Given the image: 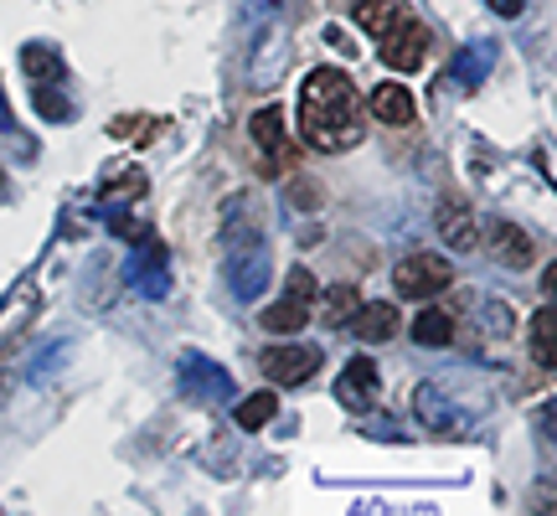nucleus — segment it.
Returning <instances> with one entry per match:
<instances>
[{
	"label": "nucleus",
	"mask_w": 557,
	"mask_h": 516,
	"mask_svg": "<svg viewBox=\"0 0 557 516\" xmlns=\"http://www.w3.org/2000/svg\"><path fill=\"white\" fill-rule=\"evenodd\" d=\"M295 201H299V207H310V201L320 207V186H295Z\"/></svg>",
	"instance_id": "nucleus-18"
},
{
	"label": "nucleus",
	"mask_w": 557,
	"mask_h": 516,
	"mask_svg": "<svg viewBox=\"0 0 557 516\" xmlns=\"http://www.w3.org/2000/svg\"><path fill=\"white\" fill-rule=\"evenodd\" d=\"M315 279H310V269L305 263H295L289 269V279H284V299H274V305H263L259 310V325L269 331V336H295V331H305L310 325V310H315Z\"/></svg>",
	"instance_id": "nucleus-2"
},
{
	"label": "nucleus",
	"mask_w": 557,
	"mask_h": 516,
	"mask_svg": "<svg viewBox=\"0 0 557 516\" xmlns=\"http://www.w3.org/2000/svg\"><path fill=\"white\" fill-rule=\"evenodd\" d=\"M21 62H26V67H37V73H32V78H58L62 73V62H58V52H47V47H26V52H21Z\"/></svg>",
	"instance_id": "nucleus-17"
},
{
	"label": "nucleus",
	"mask_w": 557,
	"mask_h": 516,
	"mask_svg": "<svg viewBox=\"0 0 557 516\" xmlns=\"http://www.w3.org/2000/svg\"><path fill=\"white\" fill-rule=\"evenodd\" d=\"M278 414V388H263V393H248L238 403V429H248V434H259V429H269Z\"/></svg>",
	"instance_id": "nucleus-15"
},
{
	"label": "nucleus",
	"mask_w": 557,
	"mask_h": 516,
	"mask_svg": "<svg viewBox=\"0 0 557 516\" xmlns=\"http://www.w3.org/2000/svg\"><path fill=\"white\" fill-rule=\"evenodd\" d=\"M248 135H253L259 150H269V156H278V160L295 156V150H289V139H284V109H278V103H263L259 114L248 120Z\"/></svg>",
	"instance_id": "nucleus-13"
},
{
	"label": "nucleus",
	"mask_w": 557,
	"mask_h": 516,
	"mask_svg": "<svg viewBox=\"0 0 557 516\" xmlns=\"http://www.w3.org/2000/svg\"><path fill=\"white\" fill-rule=\"evenodd\" d=\"M438 238H444V248L449 254H470L480 243V218H475V207H470V197H459V192H449V197L438 201Z\"/></svg>",
	"instance_id": "nucleus-6"
},
{
	"label": "nucleus",
	"mask_w": 557,
	"mask_h": 516,
	"mask_svg": "<svg viewBox=\"0 0 557 516\" xmlns=\"http://www.w3.org/2000/svg\"><path fill=\"white\" fill-rule=\"evenodd\" d=\"M299 139L320 150V156H341L357 150L367 139V99L357 94L351 73L341 67H315L299 83Z\"/></svg>",
	"instance_id": "nucleus-1"
},
{
	"label": "nucleus",
	"mask_w": 557,
	"mask_h": 516,
	"mask_svg": "<svg viewBox=\"0 0 557 516\" xmlns=\"http://www.w3.org/2000/svg\"><path fill=\"white\" fill-rule=\"evenodd\" d=\"M485 248H491V258H500L506 269H527L532 258H537V243H532V233L527 228H517V222L506 218H491L485 222Z\"/></svg>",
	"instance_id": "nucleus-8"
},
{
	"label": "nucleus",
	"mask_w": 557,
	"mask_h": 516,
	"mask_svg": "<svg viewBox=\"0 0 557 516\" xmlns=\"http://www.w3.org/2000/svg\"><path fill=\"white\" fill-rule=\"evenodd\" d=\"M553 331H557V316H553V305H542L537 316H532V325H527V346H532V361H537L542 372L557 361L553 352Z\"/></svg>",
	"instance_id": "nucleus-16"
},
{
	"label": "nucleus",
	"mask_w": 557,
	"mask_h": 516,
	"mask_svg": "<svg viewBox=\"0 0 557 516\" xmlns=\"http://www.w3.org/2000/svg\"><path fill=\"white\" fill-rule=\"evenodd\" d=\"M455 284V263L444 254H408L398 258V269H393V290H398V299H438L444 290Z\"/></svg>",
	"instance_id": "nucleus-3"
},
{
	"label": "nucleus",
	"mask_w": 557,
	"mask_h": 516,
	"mask_svg": "<svg viewBox=\"0 0 557 516\" xmlns=\"http://www.w3.org/2000/svg\"><path fill=\"white\" fill-rule=\"evenodd\" d=\"M377 393H382L377 361H372V357H351V361H346V372L336 378V403H341V408L367 414V408H377Z\"/></svg>",
	"instance_id": "nucleus-7"
},
{
	"label": "nucleus",
	"mask_w": 557,
	"mask_h": 516,
	"mask_svg": "<svg viewBox=\"0 0 557 516\" xmlns=\"http://www.w3.org/2000/svg\"><path fill=\"white\" fill-rule=\"evenodd\" d=\"M367 120H382V124H393V130H408V124L418 120L413 88H408V83H398V78L377 83V88L367 94Z\"/></svg>",
	"instance_id": "nucleus-9"
},
{
	"label": "nucleus",
	"mask_w": 557,
	"mask_h": 516,
	"mask_svg": "<svg viewBox=\"0 0 557 516\" xmlns=\"http://www.w3.org/2000/svg\"><path fill=\"white\" fill-rule=\"evenodd\" d=\"M320 352L315 346H269L259 357V372L269 378V388H305L320 372Z\"/></svg>",
	"instance_id": "nucleus-4"
},
{
	"label": "nucleus",
	"mask_w": 557,
	"mask_h": 516,
	"mask_svg": "<svg viewBox=\"0 0 557 516\" xmlns=\"http://www.w3.org/2000/svg\"><path fill=\"white\" fill-rule=\"evenodd\" d=\"M377 47H382V62H387L393 73H418L423 58H429V26L418 16H403Z\"/></svg>",
	"instance_id": "nucleus-5"
},
{
	"label": "nucleus",
	"mask_w": 557,
	"mask_h": 516,
	"mask_svg": "<svg viewBox=\"0 0 557 516\" xmlns=\"http://www.w3.org/2000/svg\"><path fill=\"white\" fill-rule=\"evenodd\" d=\"M455 310H444V305H429V310H418L413 325H408V336L418 341V346H449L455 341Z\"/></svg>",
	"instance_id": "nucleus-14"
},
{
	"label": "nucleus",
	"mask_w": 557,
	"mask_h": 516,
	"mask_svg": "<svg viewBox=\"0 0 557 516\" xmlns=\"http://www.w3.org/2000/svg\"><path fill=\"white\" fill-rule=\"evenodd\" d=\"M398 305H387V299H361L357 316H351V331H357V341H367V346H382V341L398 336Z\"/></svg>",
	"instance_id": "nucleus-10"
},
{
	"label": "nucleus",
	"mask_w": 557,
	"mask_h": 516,
	"mask_svg": "<svg viewBox=\"0 0 557 516\" xmlns=\"http://www.w3.org/2000/svg\"><path fill=\"white\" fill-rule=\"evenodd\" d=\"M403 16H413V11H408V0H351V21H357L367 37H377V41L387 37Z\"/></svg>",
	"instance_id": "nucleus-11"
},
{
	"label": "nucleus",
	"mask_w": 557,
	"mask_h": 516,
	"mask_svg": "<svg viewBox=\"0 0 557 516\" xmlns=\"http://www.w3.org/2000/svg\"><path fill=\"white\" fill-rule=\"evenodd\" d=\"M357 284H331V290H320L315 295V310L310 316H320V325H331V331H346L351 325V316H357Z\"/></svg>",
	"instance_id": "nucleus-12"
}]
</instances>
